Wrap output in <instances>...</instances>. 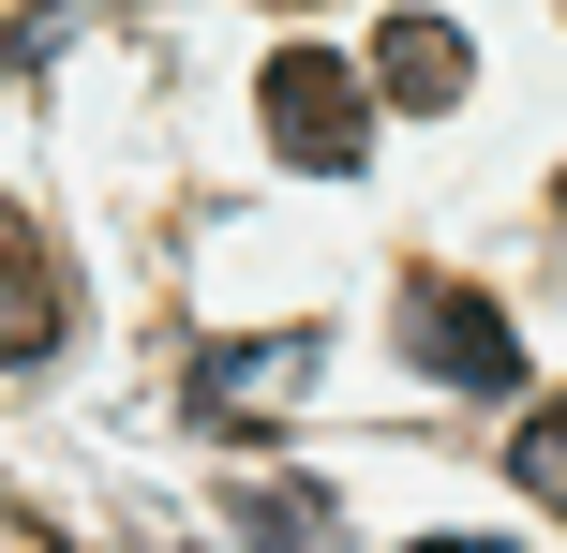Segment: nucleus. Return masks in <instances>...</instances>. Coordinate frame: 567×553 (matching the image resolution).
<instances>
[{
	"instance_id": "f257e3e1",
	"label": "nucleus",
	"mask_w": 567,
	"mask_h": 553,
	"mask_svg": "<svg viewBox=\"0 0 567 553\" xmlns=\"http://www.w3.org/2000/svg\"><path fill=\"white\" fill-rule=\"evenodd\" d=\"M269 150H284V165H313V180H343V165H359V150H373V90L359 75H343V60H313V45H284L269 60Z\"/></svg>"
},
{
	"instance_id": "f03ea898",
	"label": "nucleus",
	"mask_w": 567,
	"mask_h": 553,
	"mask_svg": "<svg viewBox=\"0 0 567 553\" xmlns=\"http://www.w3.org/2000/svg\"><path fill=\"white\" fill-rule=\"evenodd\" d=\"M403 345H419L449 389H508V375H523V329L493 315L478 285H449V269H433V285H403Z\"/></svg>"
},
{
	"instance_id": "7ed1b4c3",
	"label": "nucleus",
	"mask_w": 567,
	"mask_h": 553,
	"mask_svg": "<svg viewBox=\"0 0 567 553\" xmlns=\"http://www.w3.org/2000/svg\"><path fill=\"white\" fill-rule=\"evenodd\" d=\"M60 329H75V285H60L45 225H30V209H0V359H45Z\"/></svg>"
},
{
	"instance_id": "20e7f679",
	"label": "nucleus",
	"mask_w": 567,
	"mask_h": 553,
	"mask_svg": "<svg viewBox=\"0 0 567 553\" xmlns=\"http://www.w3.org/2000/svg\"><path fill=\"white\" fill-rule=\"evenodd\" d=\"M284 389H313V329H269V345H209L195 359V419H255Z\"/></svg>"
},
{
	"instance_id": "39448f33",
	"label": "nucleus",
	"mask_w": 567,
	"mask_h": 553,
	"mask_svg": "<svg viewBox=\"0 0 567 553\" xmlns=\"http://www.w3.org/2000/svg\"><path fill=\"white\" fill-rule=\"evenodd\" d=\"M463 75H478V60H463V30L449 16H389V30H373V90H389V105H463Z\"/></svg>"
},
{
	"instance_id": "423d86ee",
	"label": "nucleus",
	"mask_w": 567,
	"mask_h": 553,
	"mask_svg": "<svg viewBox=\"0 0 567 553\" xmlns=\"http://www.w3.org/2000/svg\"><path fill=\"white\" fill-rule=\"evenodd\" d=\"M239 539L255 553H343V509L313 494V479H255V494H239Z\"/></svg>"
},
{
	"instance_id": "0eeeda50",
	"label": "nucleus",
	"mask_w": 567,
	"mask_h": 553,
	"mask_svg": "<svg viewBox=\"0 0 567 553\" xmlns=\"http://www.w3.org/2000/svg\"><path fill=\"white\" fill-rule=\"evenodd\" d=\"M508 479H523V494H538V509H567V404H538V419H523Z\"/></svg>"
},
{
	"instance_id": "6e6552de",
	"label": "nucleus",
	"mask_w": 567,
	"mask_h": 553,
	"mask_svg": "<svg viewBox=\"0 0 567 553\" xmlns=\"http://www.w3.org/2000/svg\"><path fill=\"white\" fill-rule=\"evenodd\" d=\"M433 553H478V539H433Z\"/></svg>"
}]
</instances>
